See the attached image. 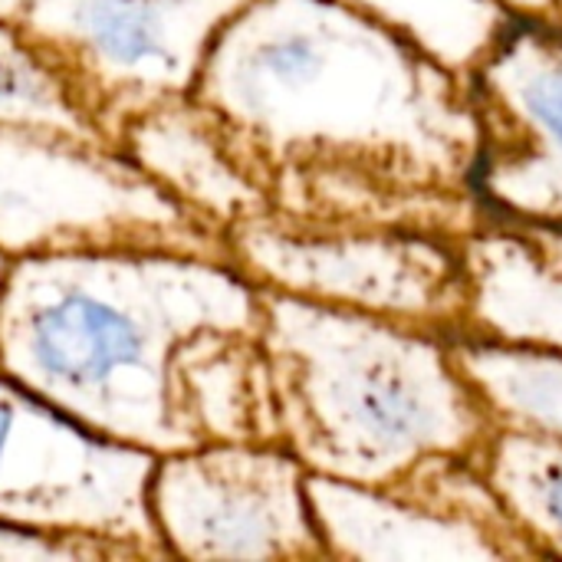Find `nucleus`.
<instances>
[{"label":"nucleus","instance_id":"f257e3e1","mask_svg":"<svg viewBox=\"0 0 562 562\" xmlns=\"http://www.w3.org/2000/svg\"><path fill=\"white\" fill-rule=\"evenodd\" d=\"M194 95L263 165L273 214L451 240L487 221L468 76L339 0H250Z\"/></svg>","mask_w":562,"mask_h":562},{"label":"nucleus","instance_id":"f03ea898","mask_svg":"<svg viewBox=\"0 0 562 562\" xmlns=\"http://www.w3.org/2000/svg\"><path fill=\"white\" fill-rule=\"evenodd\" d=\"M260 323L263 290L221 257H20L0 283V372L82 428L161 458L201 445L194 379L211 349Z\"/></svg>","mask_w":562,"mask_h":562},{"label":"nucleus","instance_id":"7ed1b4c3","mask_svg":"<svg viewBox=\"0 0 562 562\" xmlns=\"http://www.w3.org/2000/svg\"><path fill=\"white\" fill-rule=\"evenodd\" d=\"M260 346L280 445L310 474L392 487L431 458L477 461L497 431L441 333L263 290Z\"/></svg>","mask_w":562,"mask_h":562},{"label":"nucleus","instance_id":"20e7f679","mask_svg":"<svg viewBox=\"0 0 562 562\" xmlns=\"http://www.w3.org/2000/svg\"><path fill=\"white\" fill-rule=\"evenodd\" d=\"M72 250L227 254V237L171 201L119 145L46 125L0 122V254Z\"/></svg>","mask_w":562,"mask_h":562},{"label":"nucleus","instance_id":"39448f33","mask_svg":"<svg viewBox=\"0 0 562 562\" xmlns=\"http://www.w3.org/2000/svg\"><path fill=\"white\" fill-rule=\"evenodd\" d=\"M227 254L263 290L448 339L468 329V267L461 240L451 237L382 224H310L270 211L231 227Z\"/></svg>","mask_w":562,"mask_h":562},{"label":"nucleus","instance_id":"423d86ee","mask_svg":"<svg viewBox=\"0 0 562 562\" xmlns=\"http://www.w3.org/2000/svg\"><path fill=\"white\" fill-rule=\"evenodd\" d=\"M250 0H26L20 33L66 79L95 132H119L145 109L198 86L217 33Z\"/></svg>","mask_w":562,"mask_h":562},{"label":"nucleus","instance_id":"0eeeda50","mask_svg":"<svg viewBox=\"0 0 562 562\" xmlns=\"http://www.w3.org/2000/svg\"><path fill=\"white\" fill-rule=\"evenodd\" d=\"M155 454L109 441L0 372V520L165 557L148 510Z\"/></svg>","mask_w":562,"mask_h":562},{"label":"nucleus","instance_id":"6e6552de","mask_svg":"<svg viewBox=\"0 0 562 562\" xmlns=\"http://www.w3.org/2000/svg\"><path fill=\"white\" fill-rule=\"evenodd\" d=\"M310 471L283 445L211 441L155 458L148 510L165 557L326 560Z\"/></svg>","mask_w":562,"mask_h":562},{"label":"nucleus","instance_id":"1a4fd4ad","mask_svg":"<svg viewBox=\"0 0 562 562\" xmlns=\"http://www.w3.org/2000/svg\"><path fill=\"white\" fill-rule=\"evenodd\" d=\"M487 217L562 231V33L510 23L468 72Z\"/></svg>","mask_w":562,"mask_h":562},{"label":"nucleus","instance_id":"9d476101","mask_svg":"<svg viewBox=\"0 0 562 562\" xmlns=\"http://www.w3.org/2000/svg\"><path fill=\"white\" fill-rule=\"evenodd\" d=\"M119 148L171 201L224 237L231 227L273 211L263 165L234 125L194 92L128 119Z\"/></svg>","mask_w":562,"mask_h":562},{"label":"nucleus","instance_id":"9b49d317","mask_svg":"<svg viewBox=\"0 0 562 562\" xmlns=\"http://www.w3.org/2000/svg\"><path fill=\"white\" fill-rule=\"evenodd\" d=\"M306 497L326 560L329 557L362 562L517 560V553L494 533L382 487L310 474Z\"/></svg>","mask_w":562,"mask_h":562},{"label":"nucleus","instance_id":"f8f14e48","mask_svg":"<svg viewBox=\"0 0 562 562\" xmlns=\"http://www.w3.org/2000/svg\"><path fill=\"white\" fill-rule=\"evenodd\" d=\"M461 254L471 286L464 333L562 352V231L487 217L461 237Z\"/></svg>","mask_w":562,"mask_h":562},{"label":"nucleus","instance_id":"ddd939ff","mask_svg":"<svg viewBox=\"0 0 562 562\" xmlns=\"http://www.w3.org/2000/svg\"><path fill=\"white\" fill-rule=\"evenodd\" d=\"M451 359L497 431L562 441V352L461 333Z\"/></svg>","mask_w":562,"mask_h":562},{"label":"nucleus","instance_id":"4468645a","mask_svg":"<svg viewBox=\"0 0 562 562\" xmlns=\"http://www.w3.org/2000/svg\"><path fill=\"white\" fill-rule=\"evenodd\" d=\"M477 468L540 560H562V441L494 431Z\"/></svg>","mask_w":562,"mask_h":562},{"label":"nucleus","instance_id":"2eb2a0df","mask_svg":"<svg viewBox=\"0 0 562 562\" xmlns=\"http://www.w3.org/2000/svg\"><path fill=\"white\" fill-rule=\"evenodd\" d=\"M418 43L425 53L458 72H471L477 59L514 23L494 0H339Z\"/></svg>","mask_w":562,"mask_h":562},{"label":"nucleus","instance_id":"dca6fc26","mask_svg":"<svg viewBox=\"0 0 562 562\" xmlns=\"http://www.w3.org/2000/svg\"><path fill=\"white\" fill-rule=\"evenodd\" d=\"M0 122L46 125L102 138L66 79L10 20H0Z\"/></svg>","mask_w":562,"mask_h":562},{"label":"nucleus","instance_id":"f3484780","mask_svg":"<svg viewBox=\"0 0 562 562\" xmlns=\"http://www.w3.org/2000/svg\"><path fill=\"white\" fill-rule=\"evenodd\" d=\"M99 560H135L132 550L86 537L63 533L30 524L0 520V562H99Z\"/></svg>","mask_w":562,"mask_h":562},{"label":"nucleus","instance_id":"a211bd4d","mask_svg":"<svg viewBox=\"0 0 562 562\" xmlns=\"http://www.w3.org/2000/svg\"><path fill=\"white\" fill-rule=\"evenodd\" d=\"M504 13H510L517 23L560 30L562 33V0H494Z\"/></svg>","mask_w":562,"mask_h":562},{"label":"nucleus","instance_id":"6ab92c4d","mask_svg":"<svg viewBox=\"0 0 562 562\" xmlns=\"http://www.w3.org/2000/svg\"><path fill=\"white\" fill-rule=\"evenodd\" d=\"M23 3H26V0H0V20H10V23H13Z\"/></svg>","mask_w":562,"mask_h":562},{"label":"nucleus","instance_id":"aec40b11","mask_svg":"<svg viewBox=\"0 0 562 562\" xmlns=\"http://www.w3.org/2000/svg\"><path fill=\"white\" fill-rule=\"evenodd\" d=\"M7 267H10V260H7V257L0 254V283H3V277H7Z\"/></svg>","mask_w":562,"mask_h":562}]
</instances>
